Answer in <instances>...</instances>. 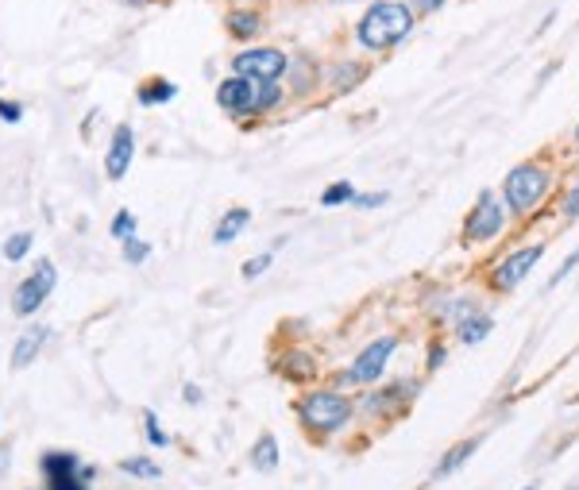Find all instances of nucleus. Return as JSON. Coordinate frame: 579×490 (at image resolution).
<instances>
[{"label": "nucleus", "mask_w": 579, "mask_h": 490, "mask_svg": "<svg viewBox=\"0 0 579 490\" xmlns=\"http://www.w3.org/2000/svg\"><path fill=\"white\" fill-rule=\"evenodd\" d=\"M413 27H417V16L402 0H375L356 24V39L363 51H395L398 43L413 36Z\"/></svg>", "instance_id": "nucleus-1"}, {"label": "nucleus", "mask_w": 579, "mask_h": 490, "mask_svg": "<svg viewBox=\"0 0 579 490\" xmlns=\"http://www.w3.org/2000/svg\"><path fill=\"white\" fill-rule=\"evenodd\" d=\"M282 101H286L282 81H252L232 74L217 86V105L229 116H236L240 124H252L255 116L274 113V108H282Z\"/></svg>", "instance_id": "nucleus-2"}, {"label": "nucleus", "mask_w": 579, "mask_h": 490, "mask_svg": "<svg viewBox=\"0 0 579 490\" xmlns=\"http://www.w3.org/2000/svg\"><path fill=\"white\" fill-rule=\"evenodd\" d=\"M553 193V170L541 163H518L502 178V205L510 217H529L544 205V197Z\"/></svg>", "instance_id": "nucleus-3"}, {"label": "nucleus", "mask_w": 579, "mask_h": 490, "mask_svg": "<svg viewBox=\"0 0 579 490\" xmlns=\"http://www.w3.org/2000/svg\"><path fill=\"white\" fill-rule=\"evenodd\" d=\"M351 398L344 390H309L306 398H298V421L309 433H321V437H333L351 421Z\"/></svg>", "instance_id": "nucleus-4"}, {"label": "nucleus", "mask_w": 579, "mask_h": 490, "mask_svg": "<svg viewBox=\"0 0 579 490\" xmlns=\"http://www.w3.org/2000/svg\"><path fill=\"white\" fill-rule=\"evenodd\" d=\"M39 475H43V490H89V482L97 479V467L81 464L78 452L47 448L39 455Z\"/></svg>", "instance_id": "nucleus-5"}, {"label": "nucleus", "mask_w": 579, "mask_h": 490, "mask_svg": "<svg viewBox=\"0 0 579 490\" xmlns=\"http://www.w3.org/2000/svg\"><path fill=\"white\" fill-rule=\"evenodd\" d=\"M395 348H398V336H378V340H371L360 356L351 359V368L340 371V375L333 378V390L378 383V378H383V371H386V363H390V356H395Z\"/></svg>", "instance_id": "nucleus-6"}, {"label": "nucleus", "mask_w": 579, "mask_h": 490, "mask_svg": "<svg viewBox=\"0 0 579 490\" xmlns=\"http://www.w3.org/2000/svg\"><path fill=\"white\" fill-rule=\"evenodd\" d=\"M506 205H502V197H494V190H483L479 197H475L472 212L464 217V244H491V240H499L502 232H506Z\"/></svg>", "instance_id": "nucleus-7"}, {"label": "nucleus", "mask_w": 579, "mask_h": 490, "mask_svg": "<svg viewBox=\"0 0 579 490\" xmlns=\"http://www.w3.org/2000/svg\"><path fill=\"white\" fill-rule=\"evenodd\" d=\"M54 286H59V267H54L51 259H39V263L31 267V274L12 289V313L16 317L39 313V309L47 306V298L54 294Z\"/></svg>", "instance_id": "nucleus-8"}, {"label": "nucleus", "mask_w": 579, "mask_h": 490, "mask_svg": "<svg viewBox=\"0 0 579 490\" xmlns=\"http://www.w3.org/2000/svg\"><path fill=\"white\" fill-rule=\"evenodd\" d=\"M541 255H544V244H526V247H518V252H510L502 263L491 267L487 286H491L494 294H514V289L533 274V267L541 263Z\"/></svg>", "instance_id": "nucleus-9"}, {"label": "nucleus", "mask_w": 579, "mask_h": 490, "mask_svg": "<svg viewBox=\"0 0 579 490\" xmlns=\"http://www.w3.org/2000/svg\"><path fill=\"white\" fill-rule=\"evenodd\" d=\"M290 54H282L279 47H247L232 59V74L252 81H282L286 78Z\"/></svg>", "instance_id": "nucleus-10"}, {"label": "nucleus", "mask_w": 579, "mask_h": 490, "mask_svg": "<svg viewBox=\"0 0 579 490\" xmlns=\"http://www.w3.org/2000/svg\"><path fill=\"white\" fill-rule=\"evenodd\" d=\"M417 390H422V383H413V378H398V383L375 386V390L363 395L360 410L371 413V417H398V413L417 398Z\"/></svg>", "instance_id": "nucleus-11"}, {"label": "nucleus", "mask_w": 579, "mask_h": 490, "mask_svg": "<svg viewBox=\"0 0 579 490\" xmlns=\"http://www.w3.org/2000/svg\"><path fill=\"white\" fill-rule=\"evenodd\" d=\"M132 158H136L132 124H116L113 140H108V151H105V178H108V182H124V178H128V170H132Z\"/></svg>", "instance_id": "nucleus-12"}, {"label": "nucleus", "mask_w": 579, "mask_h": 490, "mask_svg": "<svg viewBox=\"0 0 579 490\" xmlns=\"http://www.w3.org/2000/svg\"><path fill=\"white\" fill-rule=\"evenodd\" d=\"M321 78H325V70L317 66L313 54H298V59H290L286 78H282V86H286L294 96H309V93H317Z\"/></svg>", "instance_id": "nucleus-13"}, {"label": "nucleus", "mask_w": 579, "mask_h": 490, "mask_svg": "<svg viewBox=\"0 0 579 490\" xmlns=\"http://www.w3.org/2000/svg\"><path fill=\"white\" fill-rule=\"evenodd\" d=\"M371 74V62H360V59H340V62H333L325 70V81H329V89L333 93H356V89L363 86V78Z\"/></svg>", "instance_id": "nucleus-14"}, {"label": "nucleus", "mask_w": 579, "mask_h": 490, "mask_svg": "<svg viewBox=\"0 0 579 490\" xmlns=\"http://www.w3.org/2000/svg\"><path fill=\"white\" fill-rule=\"evenodd\" d=\"M47 340H51V328H47V324H31L27 333H20L16 344H12V371L31 368L39 359V351L47 348Z\"/></svg>", "instance_id": "nucleus-15"}, {"label": "nucleus", "mask_w": 579, "mask_h": 490, "mask_svg": "<svg viewBox=\"0 0 579 490\" xmlns=\"http://www.w3.org/2000/svg\"><path fill=\"white\" fill-rule=\"evenodd\" d=\"M274 371H279L282 378H290V383H309V378L317 375V356L306 348H290L274 359Z\"/></svg>", "instance_id": "nucleus-16"}, {"label": "nucleus", "mask_w": 579, "mask_h": 490, "mask_svg": "<svg viewBox=\"0 0 579 490\" xmlns=\"http://www.w3.org/2000/svg\"><path fill=\"white\" fill-rule=\"evenodd\" d=\"M224 27H229L232 39H240V43H252V39L263 31V12L247 9V4H232V9L224 12Z\"/></svg>", "instance_id": "nucleus-17"}, {"label": "nucleus", "mask_w": 579, "mask_h": 490, "mask_svg": "<svg viewBox=\"0 0 579 490\" xmlns=\"http://www.w3.org/2000/svg\"><path fill=\"white\" fill-rule=\"evenodd\" d=\"M279 460H282V448H279V437H274V433H263V437L247 448V464H252V472H259V475L279 472Z\"/></svg>", "instance_id": "nucleus-18"}, {"label": "nucleus", "mask_w": 579, "mask_h": 490, "mask_svg": "<svg viewBox=\"0 0 579 490\" xmlns=\"http://www.w3.org/2000/svg\"><path fill=\"white\" fill-rule=\"evenodd\" d=\"M479 444H483V437H467V440H460L456 448H448V452L440 455V464H433V479L440 482V479H448V475H456L460 467L479 452Z\"/></svg>", "instance_id": "nucleus-19"}, {"label": "nucleus", "mask_w": 579, "mask_h": 490, "mask_svg": "<svg viewBox=\"0 0 579 490\" xmlns=\"http://www.w3.org/2000/svg\"><path fill=\"white\" fill-rule=\"evenodd\" d=\"M247 224H252V209H247V205H232L229 212H220L217 228H213V244H217V247H229Z\"/></svg>", "instance_id": "nucleus-20"}, {"label": "nucleus", "mask_w": 579, "mask_h": 490, "mask_svg": "<svg viewBox=\"0 0 579 490\" xmlns=\"http://www.w3.org/2000/svg\"><path fill=\"white\" fill-rule=\"evenodd\" d=\"M491 328H494V317L487 313V309H472V313L456 321V336L464 344H483L491 336Z\"/></svg>", "instance_id": "nucleus-21"}, {"label": "nucleus", "mask_w": 579, "mask_h": 490, "mask_svg": "<svg viewBox=\"0 0 579 490\" xmlns=\"http://www.w3.org/2000/svg\"><path fill=\"white\" fill-rule=\"evenodd\" d=\"M140 105H147V108H155V105H170L178 96V86L170 78H147V81H140Z\"/></svg>", "instance_id": "nucleus-22"}, {"label": "nucleus", "mask_w": 579, "mask_h": 490, "mask_svg": "<svg viewBox=\"0 0 579 490\" xmlns=\"http://www.w3.org/2000/svg\"><path fill=\"white\" fill-rule=\"evenodd\" d=\"M116 467H120L124 475H132V479H143V482L163 479V467H158L155 460H147V455H128V460H120Z\"/></svg>", "instance_id": "nucleus-23"}, {"label": "nucleus", "mask_w": 579, "mask_h": 490, "mask_svg": "<svg viewBox=\"0 0 579 490\" xmlns=\"http://www.w3.org/2000/svg\"><path fill=\"white\" fill-rule=\"evenodd\" d=\"M31 244H36L31 232H12V236L4 240V259H9V263H24L27 255H31Z\"/></svg>", "instance_id": "nucleus-24"}, {"label": "nucleus", "mask_w": 579, "mask_h": 490, "mask_svg": "<svg viewBox=\"0 0 579 490\" xmlns=\"http://www.w3.org/2000/svg\"><path fill=\"white\" fill-rule=\"evenodd\" d=\"M108 232H113V240H120V244H124V240H132L136 232H140V220H136L132 209H120L113 217V224H108Z\"/></svg>", "instance_id": "nucleus-25"}, {"label": "nucleus", "mask_w": 579, "mask_h": 490, "mask_svg": "<svg viewBox=\"0 0 579 490\" xmlns=\"http://www.w3.org/2000/svg\"><path fill=\"white\" fill-rule=\"evenodd\" d=\"M356 202V185L351 182H333L325 193H321V205L325 209H336V205H351Z\"/></svg>", "instance_id": "nucleus-26"}, {"label": "nucleus", "mask_w": 579, "mask_h": 490, "mask_svg": "<svg viewBox=\"0 0 579 490\" xmlns=\"http://www.w3.org/2000/svg\"><path fill=\"white\" fill-rule=\"evenodd\" d=\"M124 263L128 267H143L151 259V244L147 240H140V236H132V240H124Z\"/></svg>", "instance_id": "nucleus-27"}, {"label": "nucleus", "mask_w": 579, "mask_h": 490, "mask_svg": "<svg viewBox=\"0 0 579 490\" xmlns=\"http://www.w3.org/2000/svg\"><path fill=\"white\" fill-rule=\"evenodd\" d=\"M271 263H274V247H271V252H263V255H252V259H247V263L240 267V274H244V279L252 282V279H259V274L271 271Z\"/></svg>", "instance_id": "nucleus-28"}, {"label": "nucleus", "mask_w": 579, "mask_h": 490, "mask_svg": "<svg viewBox=\"0 0 579 490\" xmlns=\"http://www.w3.org/2000/svg\"><path fill=\"white\" fill-rule=\"evenodd\" d=\"M143 437H147L155 448H167V444H170V437L163 433V425H158L155 410H143Z\"/></svg>", "instance_id": "nucleus-29"}, {"label": "nucleus", "mask_w": 579, "mask_h": 490, "mask_svg": "<svg viewBox=\"0 0 579 490\" xmlns=\"http://www.w3.org/2000/svg\"><path fill=\"white\" fill-rule=\"evenodd\" d=\"M561 212H564V217H568V220H576V217H579V175L571 178V185H568V190H564Z\"/></svg>", "instance_id": "nucleus-30"}, {"label": "nucleus", "mask_w": 579, "mask_h": 490, "mask_svg": "<svg viewBox=\"0 0 579 490\" xmlns=\"http://www.w3.org/2000/svg\"><path fill=\"white\" fill-rule=\"evenodd\" d=\"M406 9L413 12V16H433V12H440L448 4V0H402Z\"/></svg>", "instance_id": "nucleus-31"}, {"label": "nucleus", "mask_w": 579, "mask_h": 490, "mask_svg": "<svg viewBox=\"0 0 579 490\" xmlns=\"http://www.w3.org/2000/svg\"><path fill=\"white\" fill-rule=\"evenodd\" d=\"M0 120L20 124L24 120V105H20V101H9V96H0Z\"/></svg>", "instance_id": "nucleus-32"}, {"label": "nucleus", "mask_w": 579, "mask_h": 490, "mask_svg": "<svg viewBox=\"0 0 579 490\" xmlns=\"http://www.w3.org/2000/svg\"><path fill=\"white\" fill-rule=\"evenodd\" d=\"M576 267H579V247H576V252H571V255H564V263H561V271H556V274H553V279H549V286H561V282H564V279H568V274H571V271H576Z\"/></svg>", "instance_id": "nucleus-33"}, {"label": "nucleus", "mask_w": 579, "mask_h": 490, "mask_svg": "<svg viewBox=\"0 0 579 490\" xmlns=\"http://www.w3.org/2000/svg\"><path fill=\"white\" fill-rule=\"evenodd\" d=\"M386 202H390L386 193H356V202L351 205H360V209H383Z\"/></svg>", "instance_id": "nucleus-34"}, {"label": "nucleus", "mask_w": 579, "mask_h": 490, "mask_svg": "<svg viewBox=\"0 0 579 490\" xmlns=\"http://www.w3.org/2000/svg\"><path fill=\"white\" fill-rule=\"evenodd\" d=\"M445 359H448V348H445V344H433L429 356H425V371H440V368H445Z\"/></svg>", "instance_id": "nucleus-35"}, {"label": "nucleus", "mask_w": 579, "mask_h": 490, "mask_svg": "<svg viewBox=\"0 0 579 490\" xmlns=\"http://www.w3.org/2000/svg\"><path fill=\"white\" fill-rule=\"evenodd\" d=\"M182 398H185L190 405H202V386H197V383H185V386H182Z\"/></svg>", "instance_id": "nucleus-36"}, {"label": "nucleus", "mask_w": 579, "mask_h": 490, "mask_svg": "<svg viewBox=\"0 0 579 490\" xmlns=\"http://www.w3.org/2000/svg\"><path fill=\"white\" fill-rule=\"evenodd\" d=\"M9 452H12V448H9V444H4V448H0V475H4V472H9Z\"/></svg>", "instance_id": "nucleus-37"}, {"label": "nucleus", "mask_w": 579, "mask_h": 490, "mask_svg": "<svg viewBox=\"0 0 579 490\" xmlns=\"http://www.w3.org/2000/svg\"><path fill=\"white\" fill-rule=\"evenodd\" d=\"M120 4H128V9H147V4H155V0H120Z\"/></svg>", "instance_id": "nucleus-38"}, {"label": "nucleus", "mask_w": 579, "mask_h": 490, "mask_svg": "<svg viewBox=\"0 0 579 490\" xmlns=\"http://www.w3.org/2000/svg\"><path fill=\"white\" fill-rule=\"evenodd\" d=\"M232 4H247V0H232Z\"/></svg>", "instance_id": "nucleus-39"}, {"label": "nucleus", "mask_w": 579, "mask_h": 490, "mask_svg": "<svg viewBox=\"0 0 579 490\" xmlns=\"http://www.w3.org/2000/svg\"><path fill=\"white\" fill-rule=\"evenodd\" d=\"M576 147H579V128H576Z\"/></svg>", "instance_id": "nucleus-40"}, {"label": "nucleus", "mask_w": 579, "mask_h": 490, "mask_svg": "<svg viewBox=\"0 0 579 490\" xmlns=\"http://www.w3.org/2000/svg\"><path fill=\"white\" fill-rule=\"evenodd\" d=\"M526 490H537V487H526Z\"/></svg>", "instance_id": "nucleus-41"}]
</instances>
